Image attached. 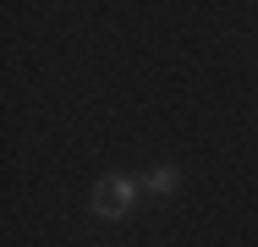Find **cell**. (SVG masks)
<instances>
[{"label":"cell","mask_w":258,"mask_h":247,"mask_svg":"<svg viewBox=\"0 0 258 247\" xmlns=\"http://www.w3.org/2000/svg\"><path fill=\"white\" fill-rule=\"evenodd\" d=\"M176 187H181V170H176V165H154V170L143 176V193H154V198H170Z\"/></svg>","instance_id":"7a4b0ae2"},{"label":"cell","mask_w":258,"mask_h":247,"mask_svg":"<svg viewBox=\"0 0 258 247\" xmlns=\"http://www.w3.org/2000/svg\"><path fill=\"white\" fill-rule=\"evenodd\" d=\"M138 193H143L138 176H104L99 187H94V214H104V220H126V214L138 209Z\"/></svg>","instance_id":"6da1fadb"}]
</instances>
